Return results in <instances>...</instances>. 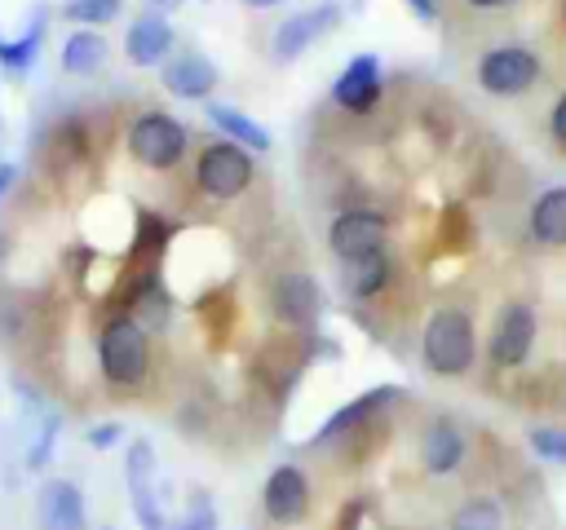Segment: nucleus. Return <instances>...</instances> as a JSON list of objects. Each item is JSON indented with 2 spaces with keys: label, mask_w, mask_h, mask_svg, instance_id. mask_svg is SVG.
I'll list each match as a JSON object with an SVG mask.
<instances>
[{
  "label": "nucleus",
  "mask_w": 566,
  "mask_h": 530,
  "mask_svg": "<svg viewBox=\"0 0 566 530\" xmlns=\"http://www.w3.org/2000/svg\"><path fill=\"white\" fill-rule=\"evenodd\" d=\"M119 9H124V0H66L62 4V18L71 22V26H106V22H115L119 18Z\"/></svg>",
  "instance_id": "nucleus-24"
},
{
  "label": "nucleus",
  "mask_w": 566,
  "mask_h": 530,
  "mask_svg": "<svg viewBox=\"0 0 566 530\" xmlns=\"http://www.w3.org/2000/svg\"><path fill=\"white\" fill-rule=\"evenodd\" d=\"M172 44H177V31H172L168 13L146 9L142 18H133V22H128L124 53H128V62H133V66H164V62H168V53H172Z\"/></svg>",
  "instance_id": "nucleus-16"
},
{
  "label": "nucleus",
  "mask_w": 566,
  "mask_h": 530,
  "mask_svg": "<svg viewBox=\"0 0 566 530\" xmlns=\"http://www.w3.org/2000/svg\"><path fill=\"white\" fill-rule=\"evenodd\" d=\"M97 530H115V526H97Z\"/></svg>",
  "instance_id": "nucleus-36"
},
{
  "label": "nucleus",
  "mask_w": 566,
  "mask_h": 530,
  "mask_svg": "<svg viewBox=\"0 0 566 530\" xmlns=\"http://www.w3.org/2000/svg\"><path fill=\"white\" fill-rule=\"evenodd\" d=\"M186 0H146V9H155V13H172V9H181Z\"/></svg>",
  "instance_id": "nucleus-33"
},
{
  "label": "nucleus",
  "mask_w": 566,
  "mask_h": 530,
  "mask_svg": "<svg viewBox=\"0 0 566 530\" xmlns=\"http://www.w3.org/2000/svg\"><path fill=\"white\" fill-rule=\"evenodd\" d=\"M13 177H18V168H13V163H0V203H4L9 186H13Z\"/></svg>",
  "instance_id": "nucleus-32"
},
{
  "label": "nucleus",
  "mask_w": 566,
  "mask_h": 530,
  "mask_svg": "<svg viewBox=\"0 0 566 530\" xmlns=\"http://www.w3.org/2000/svg\"><path fill=\"white\" fill-rule=\"evenodd\" d=\"M35 530H88V504L80 481L49 477L35 490Z\"/></svg>",
  "instance_id": "nucleus-10"
},
{
  "label": "nucleus",
  "mask_w": 566,
  "mask_h": 530,
  "mask_svg": "<svg viewBox=\"0 0 566 530\" xmlns=\"http://www.w3.org/2000/svg\"><path fill=\"white\" fill-rule=\"evenodd\" d=\"M394 402H402V389L398 384H376V389H367V393H358L354 402H345V406H336L318 428H314V446H327V442H336V437H345V433H358L363 424H371L380 411H389Z\"/></svg>",
  "instance_id": "nucleus-13"
},
{
  "label": "nucleus",
  "mask_w": 566,
  "mask_h": 530,
  "mask_svg": "<svg viewBox=\"0 0 566 530\" xmlns=\"http://www.w3.org/2000/svg\"><path fill=\"white\" fill-rule=\"evenodd\" d=\"M380 88H385V80H380V57H376V53H358V57H349L345 71L332 80V102H336L340 110H349V115H367V110L380 102Z\"/></svg>",
  "instance_id": "nucleus-14"
},
{
  "label": "nucleus",
  "mask_w": 566,
  "mask_h": 530,
  "mask_svg": "<svg viewBox=\"0 0 566 530\" xmlns=\"http://www.w3.org/2000/svg\"><path fill=\"white\" fill-rule=\"evenodd\" d=\"M407 9H411L420 22H433V0H407Z\"/></svg>",
  "instance_id": "nucleus-31"
},
{
  "label": "nucleus",
  "mask_w": 566,
  "mask_h": 530,
  "mask_svg": "<svg viewBox=\"0 0 566 530\" xmlns=\"http://www.w3.org/2000/svg\"><path fill=\"white\" fill-rule=\"evenodd\" d=\"M464 451H469V442H464V433H460V424H455V420L438 415V420H429V424L420 428L416 455H420L424 473H433V477L455 473V468L464 464Z\"/></svg>",
  "instance_id": "nucleus-17"
},
{
  "label": "nucleus",
  "mask_w": 566,
  "mask_h": 530,
  "mask_svg": "<svg viewBox=\"0 0 566 530\" xmlns=\"http://www.w3.org/2000/svg\"><path fill=\"white\" fill-rule=\"evenodd\" d=\"M539 80V57L526 44H495L478 57V84L491 97H522Z\"/></svg>",
  "instance_id": "nucleus-6"
},
{
  "label": "nucleus",
  "mask_w": 566,
  "mask_h": 530,
  "mask_svg": "<svg viewBox=\"0 0 566 530\" xmlns=\"http://www.w3.org/2000/svg\"><path fill=\"white\" fill-rule=\"evenodd\" d=\"M186 146H190V132L177 115L168 110H146L128 124V155L150 168V172H168L186 159Z\"/></svg>",
  "instance_id": "nucleus-3"
},
{
  "label": "nucleus",
  "mask_w": 566,
  "mask_h": 530,
  "mask_svg": "<svg viewBox=\"0 0 566 530\" xmlns=\"http://www.w3.org/2000/svg\"><path fill=\"white\" fill-rule=\"evenodd\" d=\"M252 177H256L252 150L226 141V137H221V141H208V146L199 150V159H195V186H199L208 199H221V203L239 199V194L252 186Z\"/></svg>",
  "instance_id": "nucleus-4"
},
{
  "label": "nucleus",
  "mask_w": 566,
  "mask_h": 530,
  "mask_svg": "<svg viewBox=\"0 0 566 530\" xmlns=\"http://www.w3.org/2000/svg\"><path fill=\"white\" fill-rule=\"evenodd\" d=\"M385 234H389V221L371 208H349L340 212L332 225H327V247L336 261H354V256H367V252H380L385 247Z\"/></svg>",
  "instance_id": "nucleus-9"
},
{
  "label": "nucleus",
  "mask_w": 566,
  "mask_h": 530,
  "mask_svg": "<svg viewBox=\"0 0 566 530\" xmlns=\"http://www.w3.org/2000/svg\"><path fill=\"white\" fill-rule=\"evenodd\" d=\"M531 239L544 247H566V186H548L531 203Z\"/></svg>",
  "instance_id": "nucleus-20"
},
{
  "label": "nucleus",
  "mask_w": 566,
  "mask_h": 530,
  "mask_svg": "<svg viewBox=\"0 0 566 530\" xmlns=\"http://www.w3.org/2000/svg\"><path fill=\"white\" fill-rule=\"evenodd\" d=\"M84 442H88L93 451H111V446H119V442H124V424L102 420V424H93V428L84 433Z\"/></svg>",
  "instance_id": "nucleus-28"
},
{
  "label": "nucleus",
  "mask_w": 566,
  "mask_h": 530,
  "mask_svg": "<svg viewBox=\"0 0 566 530\" xmlns=\"http://www.w3.org/2000/svg\"><path fill=\"white\" fill-rule=\"evenodd\" d=\"M464 4H473V9H509L517 0H464Z\"/></svg>",
  "instance_id": "nucleus-34"
},
{
  "label": "nucleus",
  "mask_w": 566,
  "mask_h": 530,
  "mask_svg": "<svg viewBox=\"0 0 566 530\" xmlns=\"http://www.w3.org/2000/svg\"><path fill=\"white\" fill-rule=\"evenodd\" d=\"M526 446L535 451V459L566 464V428H557V424H535V428L526 433Z\"/></svg>",
  "instance_id": "nucleus-26"
},
{
  "label": "nucleus",
  "mask_w": 566,
  "mask_h": 530,
  "mask_svg": "<svg viewBox=\"0 0 566 530\" xmlns=\"http://www.w3.org/2000/svg\"><path fill=\"white\" fill-rule=\"evenodd\" d=\"M420 353H424V367L433 375H464L478 358V331H473V318L455 305H442L429 314L424 331H420Z\"/></svg>",
  "instance_id": "nucleus-2"
},
{
  "label": "nucleus",
  "mask_w": 566,
  "mask_h": 530,
  "mask_svg": "<svg viewBox=\"0 0 566 530\" xmlns=\"http://www.w3.org/2000/svg\"><path fill=\"white\" fill-rule=\"evenodd\" d=\"M310 504H314V490H310L305 468L296 464H279L261 486V508L274 526H301L310 517Z\"/></svg>",
  "instance_id": "nucleus-8"
},
{
  "label": "nucleus",
  "mask_w": 566,
  "mask_h": 530,
  "mask_svg": "<svg viewBox=\"0 0 566 530\" xmlns=\"http://www.w3.org/2000/svg\"><path fill=\"white\" fill-rule=\"evenodd\" d=\"M270 309L287 327H314L323 314V287L314 274H279L270 283Z\"/></svg>",
  "instance_id": "nucleus-12"
},
{
  "label": "nucleus",
  "mask_w": 566,
  "mask_h": 530,
  "mask_svg": "<svg viewBox=\"0 0 566 530\" xmlns=\"http://www.w3.org/2000/svg\"><path fill=\"white\" fill-rule=\"evenodd\" d=\"M57 433H62V415H57V411H44L40 433H35V442H31V451H27V473H44V468H49V455H53V446H57Z\"/></svg>",
  "instance_id": "nucleus-25"
},
{
  "label": "nucleus",
  "mask_w": 566,
  "mask_h": 530,
  "mask_svg": "<svg viewBox=\"0 0 566 530\" xmlns=\"http://www.w3.org/2000/svg\"><path fill=\"white\" fill-rule=\"evenodd\" d=\"M447 530H504V508H500L495 499H486V495L464 499V504L451 512Z\"/></svg>",
  "instance_id": "nucleus-23"
},
{
  "label": "nucleus",
  "mask_w": 566,
  "mask_h": 530,
  "mask_svg": "<svg viewBox=\"0 0 566 530\" xmlns=\"http://www.w3.org/2000/svg\"><path fill=\"white\" fill-rule=\"evenodd\" d=\"M535 331H539L535 309H531L526 300H509V305L495 314V327H491V336H486V358H491L495 367H504V371L522 367V362L531 358V349H535Z\"/></svg>",
  "instance_id": "nucleus-7"
},
{
  "label": "nucleus",
  "mask_w": 566,
  "mask_h": 530,
  "mask_svg": "<svg viewBox=\"0 0 566 530\" xmlns=\"http://www.w3.org/2000/svg\"><path fill=\"white\" fill-rule=\"evenodd\" d=\"M248 9H274V4H283V0H243Z\"/></svg>",
  "instance_id": "nucleus-35"
},
{
  "label": "nucleus",
  "mask_w": 566,
  "mask_h": 530,
  "mask_svg": "<svg viewBox=\"0 0 566 530\" xmlns=\"http://www.w3.org/2000/svg\"><path fill=\"white\" fill-rule=\"evenodd\" d=\"M159 80H164V88L172 93V97H181V102H208L212 97V88H217V80H221V71H217V62L208 57V53H177V57H168L164 66H159Z\"/></svg>",
  "instance_id": "nucleus-15"
},
{
  "label": "nucleus",
  "mask_w": 566,
  "mask_h": 530,
  "mask_svg": "<svg viewBox=\"0 0 566 530\" xmlns=\"http://www.w3.org/2000/svg\"><path fill=\"white\" fill-rule=\"evenodd\" d=\"M548 132H553V141L557 146H566V93L553 102V110H548Z\"/></svg>",
  "instance_id": "nucleus-30"
},
{
  "label": "nucleus",
  "mask_w": 566,
  "mask_h": 530,
  "mask_svg": "<svg viewBox=\"0 0 566 530\" xmlns=\"http://www.w3.org/2000/svg\"><path fill=\"white\" fill-rule=\"evenodd\" d=\"M363 517H367V504L363 499H349V504H340L332 530H363Z\"/></svg>",
  "instance_id": "nucleus-29"
},
{
  "label": "nucleus",
  "mask_w": 566,
  "mask_h": 530,
  "mask_svg": "<svg viewBox=\"0 0 566 530\" xmlns=\"http://www.w3.org/2000/svg\"><path fill=\"white\" fill-rule=\"evenodd\" d=\"M340 22V4H314V9H301V13H292V18H283L279 22V31H274V40H270V53H274V62H296L314 40H323L332 26Z\"/></svg>",
  "instance_id": "nucleus-11"
},
{
  "label": "nucleus",
  "mask_w": 566,
  "mask_h": 530,
  "mask_svg": "<svg viewBox=\"0 0 566 530\" xmlns=\"http://www.w3.org/2000/svg\"><path fill=\"white\" fill-rule=\"evenodd\" d=\"M40 44H44V18L35 13V22L18 40H0V66L9 75H27L35 66V57H40Z\"/></svg>",
  "instance_id": "nucleus-22"
},
{
  "label": "nucleus",
  "mask_w": 566,
  "mask_h": 530,
  "mask_svg": "<svg viewBox=\"0 0 566 530\" xmlns=\"http://www.w3.org/2000/svg\"><path fill=\"white\" fill-rule=\"evenodd\" d=\"M155 446L150 437H133L124 446V486H128V499H133V517L142 530H168V512L159 504V490H155Z\"/></svg>",
  "instance_id": "nucleus-5"
},
{
  "label": "nucleus",
  "mask_w": 566,
  "mask_h": 530,
  "mask_svg": "<svg viewBox=\"0 0 566 530\" xmlns=\"http://www.w3.org/2000/svg\"><path fill=\"white\" fill-rule=\"evenodd\" d=\"M168 530H217V512H212L208 490H195V499L177 517H168Z\"/></svg>",
  "instance_id": "nucleus-27"
},
{
  "label": "nucleus",
  "mask_w": 566,
  "mask_h": 530,
  "mask_svg": "<svg viewBox=\"0 0 566 530\" xmlns=\"http://www.w3.org/2000/svg\"><path fill=\"white\" fill-rule=\"evenodd\" d=\"M389 274H394V265H389V252L385 247L380 252H367V256H354V261H340V269H336L340 292L354 296V300L380 296L389 287Z\"/></svg>",
  "instance_id": "nucleus-18"
},
{
  "label": "nucleus",
  "mask_w": 566,
  "mask_h": 530,
  "mask_svg": "<svg viewBox=\"0 0 566 530\" xmlns=\"http://www.w3.org/2000/svg\"><path fill=\"white\" fill-rule=\"evenodd\" d=\"M203 110H208V124H212V128H217L226 141H234V146H243V150H270V146H274L270 128H265V124H256L252 115H243L239 106L208 102Z\"/></svg>",
  "instance_id": "nucleus-19"
},
{
  "label": "nucleus",
  "mask_w": 566,
  "mask_h": 530,
  "mask_svg": "<svg viewBox=\"0 0 566 530\" xmlns=\"http://www.w3.org/2000/svg\"><path fill=\"white\" fill-rule=\"evenodd\" d=\"M106 40H102V31H93V26H75L71 35H66V44H62V71L66 75H97L102 66H106Z\"/></svg>",
  "instance_id": "nucleus-21"
},
{
  "label": "nucleus",
  "mask_w": 566,
  "mask_h": 530,
  "mask_svg": "<svg viewBox=\"0 0 566 530\" xmlns=\"http://www.w3.org/2000/svg\"><path fill=\"white\" fill-rule=\"evenodd\" d=\"M97 371L111 389H137L150 371V336L133 314H115L97 336Z\"/></svg>",
  "instance_id": "nucleus-1"
}]
</instances>
